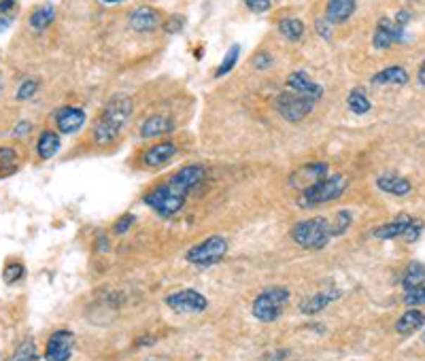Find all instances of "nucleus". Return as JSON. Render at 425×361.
<instances>
[{"label":"nucleus","instance_id":"1","mask_svg":"<svg viewBox=\"0 0 425 361\" xmlns=\"http://www.w3.org/2000/svg\"><path fill=\"white\" fill-rule=\"evenodd\" d=\"M204 175H206V170L202 164H187V166L179 168L177 172H172L166 181H162L160 185L149 189L143 196V202L149 208H153L158 215L172 217L183 208L187 194L204 179Z\"/></svg>","mask_w":425,"mask_h":361},{"label":"nucleus","instance_id":"2","mask_svg":"<svg viewBox=\"0 0 425 361\" xmlns=\"http://www.w3.org/2000/svg\"><path fill=\"white\" fill-rule=\"evenodd\" d=\"M130 117H132V100L128 96H115L113 100H109L94 124L91 130L94 143L100 147L113 145L122 137Z\"/></svg>","mask_w":425,"mask_h":361},{"label":"nucleus","instance_id":"3","mask_svg":"<svg viewBox=\"0 0 425 361\" xmlns=\"http://www.w3.org/2000/svg\"><path fill=\"white\" fill-rule=\"evenodd\" d=\"M291 238L298 247H302L306 251H322L332 240L330 221L326 217L304 219L291 227Z\"/></svg>","mask_w":425,"mask_h":361},{"label":"nucleus","instance_id":"4","mask_svg":"<svg viewBox=\"0 0 425 361\" xmlns=\"http://www.w3.org/2000/svg\"><path fill=\"white\" fill-rule=\"evenodd\" d=\"M347 183L349 181L345 179V175H330L322 181H317L315 185H310L308 189H304L298 198V206L300 208H315V206L334 202L345 194Z\"/></svg>","mask_w":425,"mask_h":361},{"label":"nucleus","instance_id":"5","mask_svg":"<svg viewBox=\"0 0 425 361\" xmlns=\"http://www.w3.org/2000/svg\"><path fill=\"white\" fill-rule=\"evenodd\" d=\"M287 302H289L287 287H266L264 291L255 296L251 312L262 323H274L283 315V308L287 306Z\"/></svg>","mask_w":425,"mask_h":361},{"label":"nucleus","instance_id":"6","mask_svg":"<svg viewBox=\"0 0 425 361\" xmlns=\"http://www.w3.org/2000/svg\"><path fill=\"white\" fill-rule=\"evenodd\" d=\"M274 110L285 119L289 124H298L302 119H306L310 115V110L315 108V100L296 94V91H281L274 96Z\"/></svg>","mask_w":425,"mask_h":361},{"label":"nucleus","instance_id":"7","mask_svg":"<svg viewBox=\"0 0 425 361\" xmlns=\"http://www.w3.org/2000/svg\"><path fill=\"white\" fill-rule=\"evenodd\" d=\"M226 253H228V240L224 236H208L206 240L194 245L185 253V260L196 266H212L222 262Z\"/></svg>","mask_w":425,"mask_h":361},{"label":"nucleus","instance_id":"8","mask_svg":"<svg viewBox=\"0 0 425 361\" xmlns=\"http://www.w3.org/2000/svg\"><path fill=\"white\" fill-rule=\"evenodd\" d=\"M164 304L175 312H204L208 306V300L196 289H181L175 293H168L164 298Z\"/></svg>","mask_w":425,"mask_h":361},{"label":"nucleus","instance_id":"9","mask_svg":"<svg viewBox=\"0 0 425 361\" xmlns=\"http://www.w3.org/2000/svg\"><path fill=\"white\" fill-rule=\"evenodd\" d=\"M75 334L70 329H58L49 336L47 344H45V361H68L72 357L75 350Z\"/></svg>","mask_w":425,"mask_h":361},{"label":"nucleus","instance_id":"10","mask_svg":"<svg viewBox=\"0 0 425 361\" xmlns=\"http://www.w3.org/2000/svg\"><path fill=\"white\" fill-rule=\"evenodd\" d=\"M404 39V26H400L395 20L391 18H381L376 22L374 34H372V45L374 49H389L395 43H400Z\"/></svg>","mask_w":425,"mask_h":361},{"label":"nucleus","instance_id":"11","mask_svg":"<svg viewBox=\"0 0 425 361\" xmlns=\"http://www.w3.org/2000/svg\"><path fill=\"white\" fill-rule=\"evenodd\" d=\"M330 172V166L326 162H308L304 166H300L291 177H289V185L298 187V189H308L310 185H315L317 181L326 179Z\"/></svg>","mask_w":425,"mask_h":361},{"label":"nucleus","instance_id":"12","mask_svg":"<svg viewBox=\"0 0 425 361\" xmlns=\"http://www.w3.org/2000/svg\"><path fill=\"white\" fill-rule=\"evenodd\" d=\"M53 122H56V128H58L60 134H75L85 126L87 115L79 106H62V108L56 110Z\"/></svg>","mask_w":425,"mask_h":361},{"label":"nucleus","instance_id":"13","mask_svg":"<svg viewBox=\"0 0 425 361\" xmlns=\"http://www.w3.org/2000/svg\"><path fill=\"white\" fill-rule=\"evenodd\" d=\"M162 13L153 7H137L128 15V24L134 32H156L162 26Z\"/></svg>","mask_w":425,"mask_h":361},{"label":"nucleus","instance_id":"14","mask_svg":"<svg viewBox=\"0 0 425 361\" xmlns=\"http://www.w3.org/2000/svg\"><path fill=\"white\" fill-rule=\"evenodd\" d=\"M285 83H287L289 91L302 94V96H306V98H310V100H315V102L324 96V87L319 85L315 79H310V75L304 72V70H296V72H291V75L287 77Z\"/></svg>","mask_w":425,"mask_h":361},{"label":"nucleus","instance_id":"15","mask_svg":"<svg viewBox=\"0 0 425 361\" xmlns=\"http://www.w3.org/2000/svg\"><path fill=\"white\" fill-rule=\"evenodd\" d=\"M341 296H343L341 289H326V291H319L315 296H308V298L302 300L300 312L302 315H317V312H322L324 308H328L332 302H336Z\"/></svg>","mask_w":425,"mask_h":361},{"label":"nucleus","instance_id":"16","mask_svg":"<svg viewBox=\"0 0 425 361\" xmlns=\"http://www.w3.org/2000/svg\"><path fill=\"white\" fill-rule=\"evenodd\" d=\"M179 147L175 143H158V145H151L145 153H143V164L149 166V168H158V166H164L168 164L175 156H177Z\"/></svg>","mask_w":425,"mask_h":361},{"label":"nucleus","instance_id":"17","mask_svg":"<svg viewBox=\"0 0 425 361\" xmlns=\"http://www.w3.org/2000/svg\"><path fill=\"white\" fill-rule=\"evenodd\" d=\"M175 130V122L170 117L166 115H153L149 119H145V122L141 124L139 128V134L143 139H158L162 134H170Z\"/></svg>","mask_w":425,"mask_h":361},{"label":"nucleus","instance_id":"18","mask_svg":"<svg viewBox=\"0 0 425 361\" xmlns=\"http://www.w3.org/2000/svg\"><path fill=\"white\" fill-rule=\"evenodd\" d=\"M357 9V0H328L326 3V22L345 24Z\"/></svg>","mask_w":425,"mask_h":361},{"label":"nucleus","instance_id":"19","mask_svg":"<svg viewBox=\"0 0 425 361\" xmlns=\"http://www.w3.org/2000/svg\"><path fill=\"white\" fill-rule=\"evenodd\" d=\"M410 215H406V213H400L393 221H389V223H383V225H379V227H374L372 229V238H379V240H393V238H402V234H404V229L408 227V223H410Z\"/></svg>","mask_w":425,"mask_h":361},{"label":"nucleus","instance_id":"20","mask_svg":"<svg viewBox=\"0 0 425 361\" xmlns=\"http://www.w3.org/2000/svg\"><path fill=\"white\" fill-rule=\"evenodd\" d=\"M376 187L383 191V194H389V196H408L412 191V185L408 179L404 177H398V175H383L376 179Z\"/></svg>","mask_w":425,"mask_h":361},{"label":"nucleus","instance_id":"21","mask_svg":"<svg viewBox=\"0 0 425 361\" xmlns=\"http://www.w3.org/2000/svg\"><path fill=\"white\" fill-rule=\"evenodd\" d=\"M408 70L404 66H389L372 75V85H406Z\"/></svg>","mask_w":425,"mask_h":361},{"label":"nucleus","instance_id":"22","mask_svg":"<svg viewBox=\"0 0 425 361\" xmlns=\"http://www.w3.org/2000/svg\"><path fill=\"white\" fill-rule=\"evenodd\" d=\"M425 325V315L419 308H408L398 321H395V331L402 336H410L414 331H419Z\"/></svg>","mask_w":425,"mask_h":361},{"label":"nucleus","instance_id":"23","mask_svg":"<svg viewBox=\"0 0 425 361\" xmlns=\"http://www.w3.org/2000/svg\"><path fill=\"white\" fill-rule=\"evenodd\" d=\"M423 283H425V266L421 262H410L400 277V285L404 287V291H408L414 287H423Z\"/></svg>","mask_w":425,"mask_h":361},{"label":"nucleus","instance_id":"24","mask_svg":"<svg viewBox=\"0 0 425 361\" xmlns=\"http://www.w3.org/2000/svg\"><path fill=\"white\" fill-rule=\"evenodd\" d=\"M60 147H62L60 134H58V132L47 130V132H43V134L39 137V143H37V153H39V158H41V160H51V158H53V156L60 151Z\"/></svg>","mask_w":425,"mask_h":361},{"label":"nucleus","instance_id":"25","mask_svg":"<svg viewBox=\"0 0 425 361\" xmlns=\"http://www.w3.org/2000/svg\"><path fill=\"white\" fill-rule=\"evenodd\" d=\"M53 20H56V7L51 3H45V5L37 7L30 13L28 24H30L32 30H45V28H49L53 24Z\"/></svg>","mask_w":425,"mask_h":361},{"label":"nucleus","instance_id":"26","mask_svg":"<svg viewBox=\"0 0 425 361\" xmlns=\"http://www.w3.org/2000/svg\"><path fill=\"white\" fill-rule=\"evenodd\" d=\"M279 32H281L289 43H298V41H302V37H304V32H306V26H304V22L298 20V18H283V20L279 22Z\"/></svg>","mask_w":425,"mask_h":361},{"label":"nucleus","instance_id":"27","mask_svg":"<svg viewBox=\"0 0 425 361\" xmlns=\"http://www.w3.org/2000/svg\"><path fill=\"white\" fill-rule=\"evenodd\" d=\"M347 106L353 115H366V113H370L372 102L362 87H353L347 96Z\"/></svg>","mask_w":425,"mask_h":361},{"label":"nucleus","instance_id":"28","mask_svg":"<svg viewBox=\"0 0 425 361\" xmlns=\"http://www.w3.org/2000/svg\"><path fill=\"white\" fill-rule=\"evenodd\" d=\"M20 170L18 153L13 147H0V179L13 177Z\"/></svg>","mask_w":425,"mask_h":361},{"label":"nucleus","instance_id":"29","mask_svg":"<svg viewBox=\"0 0 425 361\" xmlns=\"http://www.w3.org/2000/svg\"><path fill=\"white\" fill-rule=\"evenodd\" d=\"M328 221H330V234H332V238L334 236H343L351 227V223H353V213L351 210H338Z\"/></svg>","mask_w":425,"mask_h":361},{"label":"nucleus","instance_id":"30","mask_svg":"<svg viewBox=\"0 0 425 361\" xmlns=\"http://www.w3.org/2000/svg\"><path fill=\"white\" fill-rule=\"evenodd\" d=\"M37 359H39V348H37V344H34L32 338H26V340L13 350V355H11L7 361H37Z\"/></svg>","mask_w":425,"mask_h":361},{"label":"nucleus","instance_id":"31","mask_svg":"<svg viewBox=\"0 0 425 361\" xmlns=\"http://www.w3.org/2000/svg\"><path fill=\"white\" fill-rule=\"evenodd\" d=\"M239 56H241V45H232V47L228 49V53L224 56L222 64L217 66L215 77H217V79H222V77L230 75V70H232V68L236 66V62H239Z\"/></svg>","mask_w":425,"mask_h":361},{"label":"nucleus","instance_id":"32","mask_svg":"<svg viewBox=\"0 0 425 361\" xmlns=\"http://www.w3.org/2000/svg\"><path fill=\"white\" fill-rule=\"evenodd\" d=\"M26 277V266L22 262H7L5 270H3V281L7 285H13L18 281H22Z\"/></svg>","mask_w":425,"mask_h":361},{"label":"nucleus","instance_id":"33","mask_svg":"<svg viewBox=\"0 0 425 361\" xmlns=\"http://www.w3.org/2000/svg\"><path fill=\"white\" fill-rule=\"evenodd\" d=\"M39 87H41V81H39L37 77H28V79H24V81L20 83V87H18V91H15V98H18L20 102L30 100V98L39 91Z\"/></svg>","mask_w":425,"mask_h":361},{"label":"nucleus","instance_id":"34","mask_svg":"<svg viewBox=\"0 0 425 361\" xmlns=\"http://www.w3.org/2000/svg\"><path fill=\"white\" fill-rule=\"evenodd\" d=\"M402 302L408 306V308H417V306H425V285L423 287H414V289H408L404 291V298Z\"/></svg>","mask_w":425,"mask_h":361},{"label":"nucleus","instance_id":"35","mask_svg":"<svg viewBox=\"0 0 425 361\" xmlns=\"http://www.w3.org/2000/svg\"><path fill=\"white\" fill-rule=\"evenodd\" d=\"M421 232H423V221L412 217V219H410V223H408V227L404 229L402 238L406 240V243H417L419 236H421Z\"/></svg>","mask_w":425,"mask_h":361},{"label":"nucleus","instance_id":"36","mask_svg":"<svg viewBox=\"0 0 425 361\" xmlns=\"http://www.w3.org/2000/svg\"><path fill=\"white\" fill-rule=\"evenodd\" d=\"M134 221H137V217L132 215V213H128V215H122L118 221H115V225H113V232L118 234V236H124L132 225H134Z\"/></svg>","mask_w":425,"mask_h":361},{"label":"nucleus","instance_id":"37","mask_svg":"<svg viewBox=\"0 0 425 361\" xmlns=\"http://www.w3.org/2000/svg\"><path fill=\"white\" fill-rule=\"evenodd\" d=\"M183 24H185L183 18H179V15H170L168 20L162 22V28H164L166 32L175 34V32H181V30H183Z\"/></svg>","mask_w":425,"mask_h":361},{"label":"nucleus","instance_id":"38","mask_svg":"<svg viewBox=\"0 0 425 361\" xmlns=\"http://www.w3.org/2000/svg\"><path fill=\"white\" fill-rule=\"evenodd\" d=\"M245 5H247V9L253 11V13H266V11H270V7H272L270 0H245Z\"/></svg>","mask_w":425,"mask_h":361},{"label":"nucleus","instance_id":"39","mask_svg":"<svg viewBox=\"0 0 425 361\" xmlns=\"http://www.w3.org/2000/svg\"><path fill=\"white\" fill-rule=\"evenodd\" d=\"M253 66H255L258 70H268V68L272 66V56H270L268 51H260V53L253 58Z\"/></svg>","mask_w":425,"mask_h":361},{"label":"nucleus","instance_id":"40","mask_svg":"<svg viewBox=\"0 0 425 361\" xmlns=\"http://www.w3.org/2000/svg\"><path fill=\"white\" fill-rule=\"evenodd\" d=\"M330 22H326V20H319V22H315V28H317V32L322 34V37H326V39H330L332 37V30H330Z\"/></svg>","mask_w":425,"mask_h":361},{"label":"nucleus","instance_id":"41","mask_svg":"<svg viewBox=\"0 0 425 361\" xmlns=\"http://www.w3.org/2000/svg\"><path fill=\"white\" fill-rule=\"evenodd\" d=\"M32 130V124L30 122H20L18 126H15V130H13V137H24V134H28Z\"/></svg>","mask_w":425,"mask_h":361},{"label":"nucleus","instance_id":"42","mask_svg":"<svg viewBox=\"0 0 425 361\" xmlns=\"http://www.w3.org/2000/svg\"><path fill=\"white\" fill-rule=\"evenodd\" d=\"M96 245H98V251H109V238H106L104 234H100L98 236V240H96Z\"/></svg>","mask_w":425,"mask_h":361},{"label":"nucleus","instance_id":"43","mask_svg":"<svg viewBox=\"0 0 425 361\" xmlns=\"http://www.w3.org/2000/svg\"><path fill=\"white\" fill-rule=\"evenodd\" d=\"M395 22H398L400 26H404V28H406V24L410 22V13H408L406 9H404V11H400V13L395 15Z\"/></svg>","mask_w":425,"mask_h":361},{"label":"nucleus","instance_id":"44","mask_svg":"<svg viewBox=\"0 0 425 361\" xmlns=\"http://www.w3.org/2000/svg\"><path fill=\"white\" fill-rule=\"evenodd\" d=\"M11 24H13V18H9V15H3V13H0V32L7 30Z\"/></svg>","mask_w":425,"mask_h":361},{"label":"nucleus","instance_id":"45","mask_svg":"<svg viewBox=\"0 0 425 361\" xmlns=\"http://www.w3.org/2000/svg\"><path fill=\"white\" fill-rule=\"evenodd\" d=\"M417 79H419V85L425 87V60H423L421 66H419V75H417Z\"/></svg>","mask_w":425,"mask_h":361},{"label":"nucleus","instance_id":"46","mask_svg":"<svg viewBox=\"0 0 425 361\" xmlns=\"http://www.w3.org/2000/svg\"><path fill=\"white\" fill-rule=\"evenodd\" d=\"M151 344H156V338H139L134 346H151Z\"/></svg>","mask_w":425,"mask_h":361},{"label":"nucleus","instance_id":"47","mask_svg":"<svg viewBox=\"0 0 425 361\" xmlns=\"http://www.w3.org/2000/svg\"><path fill=\"white\" fill-rule=\"evenodd\" d=\"M102 3H109V5H115V3H124V0H102Z\"/></svg>","mask_w":425,"mask_h":361},{"label":"nucleus","instance_id":"48","mask_svg":"<svg viewBox=\"0 0 425 361\" xmlns=\"http://www.w3.org/2000/svg\"><path fill=\"white\" fill-rule=\"evenodd\" d=\"M423 342H425V334H423Z\"/></svg>","mask_w":425,"mask_h":361},{"label":"nucleus","instance_id":"49","mask_svg":"<svg viewBox=\"0 0 425 361\" xmlns=\"http://www.w3.org/2000/svg\"><path fill=\"white\" fill-rule=\"evenodd\" d=\"M243 3H245V0H243Z\"/></svg>","mask_w":425,"mask_h":361}]
</instances>
